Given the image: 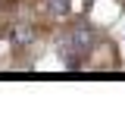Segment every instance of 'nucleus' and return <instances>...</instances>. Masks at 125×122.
I'll use <instances>...</instances> for the list:
<instances>
[{"mask_svg": "<svg viewBox=\"0 0 125 122\" xmlns=\"http://www.w3.org/2000/svg\"><path fill=\"white\" fill-rule=\"evenodd\" d=\"M91 44H94V34H91V31H84V28H78V31H72V38H69V44H66V47H72L75 53H88Z\"/></svg>", "mask_w": 125, "mask_h": 122, "instance_id": "nucleus-1", "label": "nucleus"}, {"mask_svg": "<svg viewBox=\"0 0 125 122\" xmlns=\"http://www.w3.org/2000/svg\"><path fill=\"white\" fill-rule=\"evenodd\" d=\"M10 41H13L16 47H25V44H31V28H28V25H16V28L10 31Z\"/></svg>", "mask_w": 125, "mask_h": 122, "instance_id": "nucleus-2", "label": "nucleus"}, {"mask_svg": "<svg viewBox=\"0 0 125 122\" xmlns=\"http://www.w3.org/2000/svg\"><path fill=\"white\" fill-rule=\"evenodd\" d=\"M47 10H50V16H66L69 13V0H47Z\"/></svg>", "mask_w": 125, "mask_h": 122, "instance_id": "nucleus-3", "label": "nucleus"}]
</instances>
